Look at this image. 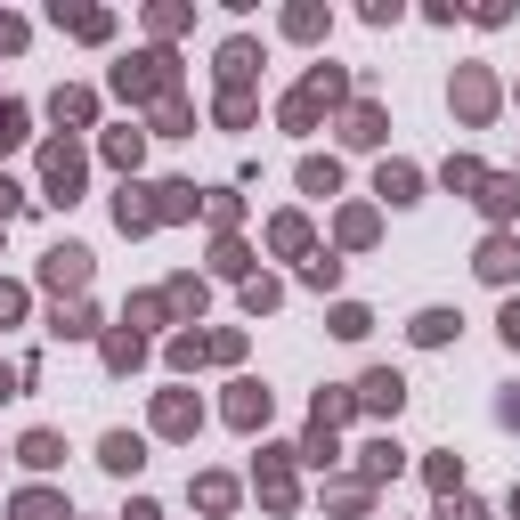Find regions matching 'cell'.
Wrapping results in <instances>:
<instances>
[{"label":"cell","instance_id":"obj_2","mask_svg":"<svg viewBox=\"0 0 520 520\" xmlns=\"http://www.w3.org/2000/svg\"><path fill=\"white\" fill-rule=\"evenodd\" d=\"M17 520H57V504H41V496H33V504H25Z\"/></svg>","mask_w":520,"mask_h":520},{"label":"cell","instance_id":"obj_1","mask_svg":"<svg viewBox=\"0 0 520 520\" xmlns=\"http://www.w3.org/2000/svg\"><path fill=\"white\" fill-rule=\"evenodd\" d=\"M366 399L374 407H399V374H366Z\"/></svg>","mask_w":520,"mask_h":520}]
</instances>
